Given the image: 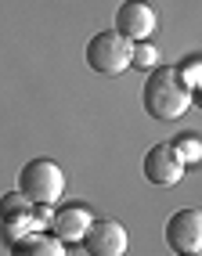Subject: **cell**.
<instances>
[{"label": "cell", "mask_w": 202, "mask_h": 256, "mask_svg": "<svg viewBox=\"0 0 202 256\" xmlns=\"http://www.w3.org/2000/svg\"><path fill=\"white\" fill-rule=\"evenodd\" d=\"M156 62H159V50L152 47V44H134V50H130V65H138V69L152 72V69H156Z\"/></svg>", "instance_id": "7c38bea8"}, {"label": "cell", "mask_w": 202, "mask_h": 256, "mask_svg": "<svg viewBox=\"0 0 202 256\" xmlns=\"http://www.w3.org/2000/svg\"><path fill=\"white\" fill-rule=\"evenodd\" d=\"M184 177V162L177 159V152L170 141L162 144H152L144 152V180H152L156 188H174Z\"/></svg>", "instance_id": "277c9868"}, {"label": "cell", "mask_w": 202, "mask_h": 256, "mask_svg": "<svg viewBox=\"0 0 202 256\" xmlns=\"http://www.w3.org/2000/svg\"><path fill=\"white\" fill-rule=\"evenodd\" d=\"M90 220H94V213H90L87 206H65V210H58L54 216H50L47 228L54 231L58 242H80V238L87 234Z\"/></svg>", "instance_id": "ba28073f"}, {"label": "cell", "mask_w": 202, "mask_h": 256, "mask_svg": "<svg viewBox=\"0 0 202 256\" xmlns=\"http://www.w3.org/2000/svg\"><path fill=\"white\" fill-rule=\"evenodd\" d=\"M141 105L152 119L159 123H174L188 112L192 105V90L184 87V80L177 76V69H152L141 90Z\"/></svg>", "instance_id": "6da1fadb"}, {"label": "cell", "mask_w": 202, "mask_h": 256, "mask_svg": "<svg viewBox=\"0 0 202 256\" xmlns=\"http://www.w3.org/2000/svg\"><path fill=\"white\" fill-rule=\"evenodd\" d=\"M130 50H134L130 40H123L116 29H105V32H98V36H90L87 65L94 72H101V76H120L130 65Z\"/></svg>", "instance_id": "3957f363"}, {"label": "cell", "mask_w": 202, "mask_h": 256, "mask_svg": "<svg viewBox=\"0 0 202 256\" xmlns=\"http://www.w3.org/2000/svg\"><path fill=\"white\" fill-rule=\"evenodd\" d=\"M18 192L32 206H54L65 192V174L50 159H29L18 174Z\"/></svg>", "instance_id": "7a4b0ae2"}, {"label": "cell", "mask_w": 202, "mask_h": 256, "mask_svg": "<svg viewBox=\"0 0 202 256\" xmlns=\"http://www.w3.org/2000/svg\"><path fill=\"white\" fill-rule=\"evenodd\" d=\"M170 144H174L177 159H180L184 166H192V162H198V159H202V148H198V141H195V138H188V134H184V138H174Z\"/></svg>", "instance_id": "8fae6325"}, {"label": "cell", "mask_w": 202, "mask_h": 256, "mask_svg": "<svg viewBox=\"0 0 202 256\" xmlns=\"http://www.w3.org/2000/svg\"><path fill=\"white\" fill-rule=\"evenodd\" d=\"M116 32L130 44L148 40L152 32H156V11H152V4H144V0H126V4H120V11H116Z\"/></svg>", "instance_id": "8992f818"}, {"label": "cell", "mask_w": 202, "mask_h": 256, "mask_svg": "<svg viewBox=\"0 0 202 256\" xmlns=\"http://www.w3.org/2000/svg\"><path fill=\"white\" fill-rule=\"evenodd\" d=\"M177 76L184 80V87L195 90V83H198V58H188L184 62V69H177Z\"/></svg>", "instance_id": "4fadbf2b"}, {"label": "cell", "mask_w": 202, "mask_h": 256, "mask_svg": "<svg viewBox=\"0 0 202 256\" xmlns=\"http://www.w3.org/2000/svg\"><path fill=\"white\" fill-rule=\"evenodd\" d=\"M32 213V202L14 188V192H8L4 198H0V220H11V216H29Z\"/></svg>", "instance_id": "30bf717a"}, {"label": "cell", "mask_w": 202, "mask_h": 256, "mask_svg": "<svg viewBox=\"0 0 202 256\" xmlns=\"http://www.w3.org/2000/svg\"><path fill=\"white\" fill-rule=\"evenodd\" d=\"M8 256H65V246L58 242L54 234H44V231H29L22 238H14Z\"/></svg>", "instance_id": "9c48e42d"}, {"label": "cell", "mask_w": 202, "mask_h": 256, "mask_svg": "<svg viewBox=\"0 0 202 256\" xmlns=\"http://www.w3.org/2000/svg\"><path fill=\"white\" fill-rule=\"evenodd\" d=\"M80 242L90 256H123L126 252V228L120 220H90V228Z\"/></svg>", "instance_id": "5b68a950"}, {"label": "cell", "mask_w": 202, "mask_h": 256, "mask_svg": "<svg viewBox=\"0 0 202 256\" xmlns=\"http://www.w3.org/2000/svg\"><path fill=\"white\" fill-rule=\"evenodd\" d=\"M177 256H198V252H177Z\"/></svg>", "instance_id": "9a60e30c"}, {"label": "cell", "mask_w": 202, "mask_h": 256, "mask_svg": "<svg viewBox=\"0 0 202 256\" xmlns=\"http://www.w3.org/2000/svg\"><path fill=\"white\" fill-rule=\"evenodd\" d=\"M166 246L177 252H198L202 246V213L198 210H177L166 220Z\"/></svg>", "instance_id": "52a82bcc"}, {"label": "cell", "mask_w": 202, "mask_h": 256, "mask_svg": "<svg viewBox=\"0 0 202 256\" xmlns=\"http://www.w3.org/2000/svg\"><path fill=\"white\" fill-rule=\"evenodd\" d=\"M50 206H36V213H32V220H36V224H50Z\"/></svg>", "instance_id": "5bb4252c"}]
</instances>
